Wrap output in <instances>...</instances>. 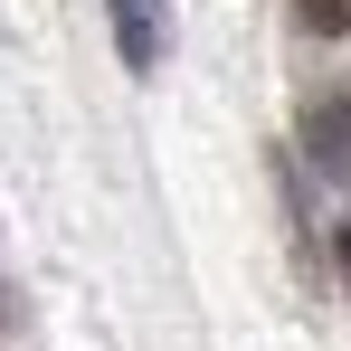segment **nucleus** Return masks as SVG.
<instances>
[{"label": "nucleus", "mask_w": 351, "mask_h": 351, "mask_svg": "<svg viewBox=\"0 0 351 351\" xmlns=\"http://www.w3.org/2000/svg\"><path fill=\"white\" fill-rule=\"evenodd\" d=\"M105 10H114V48L133 76H152L171 58V0H105Z\"/></svg>", "instance_id": "f257e3e1"}, {"label": "nucleus", "mask_w": 351, "mask_h": 351, "mask_svg": "<svg viewBox=\"0 0 351 351\" xmlns=\"http://www.w3.org/2000/svg\"><path fill=\"white\" fill-rule=\"evenodd\" d=\"M294 19L313 38H351V0H294Z\"/></svg>", "instance_id": "f03ea898"}, {"label": "nucleus", "mask_w": 351, "mask_h": 351, "mask_svg": "<svg viewBox=\"0 0 351 351\" xmlns=\"http://www.w3.org/2000/svg\"><path fill=\"white\" fill-rule=\"evenodd\" d=\"M342 266H351V228H342Z\"/></svg>", "instance_id": "7ed1b4c3"}]
</instances>
